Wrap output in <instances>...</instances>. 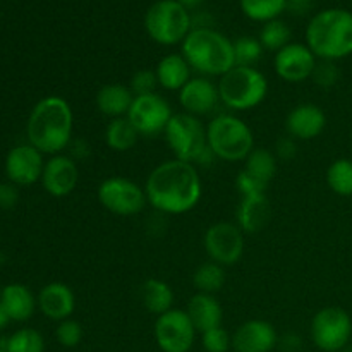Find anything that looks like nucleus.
Returning <instances> with one entry per match:
<instances>
[{
	"mask_svg": "<svg viewBox=\"0 0 352 352\" xmlns=\"http://www.w3.org/2000/svg\"><path fill=\"white\" fill-rule=\"evenodd\" d=\"M277 342L274 325L265 320H250L232 336V347L236 352H270Z\"/></svg>",
	"mask_w": 352,
	"mask_h": 352,
	"instance_id": "nucleus-17",
	"label": "nucleus"
},
{
	"mask_svg": "<svg viewBox=\"0 0 352 352\" xmlns=\"http://www.w3.org/2000/svg\"><path fill=\"white\" fill-rule=\"evenodd\" d=\"M327 126V116L322 107L315 103H301L294 107L285 119V129L294 140L309 141L323 133Z\"/></svg>",
	"mask_w": 352,
	"mask_h": 352,
	"instance_id": "nucleus-18",
	"label": "nucleus"
},
{
	"mask_svg": "<svg viewBox=\"0 0 352 352\" xmlns=\"http://www.w3.org/2000/svg\"><path fill=\"white\" fill-rule=\"evenodd\" d=\"M186 313H188L189 318H191L196 332L205 333L208 332V330L217 329V327H222V306L217 301L215 296L212 294L198 292V294L192 296V298L189 299Z\"/></svg>",
	"mask_w": 352,
	"mask_h": 352,
	"instance_id": "nucleus-21",
	"label": "nucleus"
},
{
	"mask_svg": "<svg viewBox=\"0 0 352 352\" xmlns=\"http://www.w3.org/2000/svg\"><path fill=\"white\" fill-rule=\"evenodd\" d=\"M352 337V320L346 309L327 306L320 309L311 322V339L318 349L340 352L349 346Z\"/></svg>",
	"mask_w": 352,
	"mask_h": 352,
	"instance_id": "nucleus-9",
	"label": "nucleus"
},
{
	"mask_svg": "<svg viewBox=\"0 0 352 352\" xmlns=\"http://www.w3.org/2000/svg\"><path fill=\"white\" fill-rule=\"evenodd\" d=\"M98 201L113 215H138L146 206L148 198L144 188L120 175L105 179L98 188Z\"/></svg>",
	"mask_w": 352,
	"mask_h": 352,
	"instance_id": "nucleus-10",
	"label": "nucleus"
},
{
	"mask_svg": "<svg viewBox=\"0 0 352 352\" xmlns=\"http://www.w3.org/2000/svg\"><path fill=\"white\" fill-rule=\"evenodd\" d=\"M243 170L253 179H256L260 184L268 188L275 172H277V158L267 148H254L250 157L246 158V165H244Z\"/></svg>",
	"mask_w": 352,
	"mask_h": 352,
	"instance_id": "nucleus-27",
	"label": "nucleus"
},
{
	"mask_svg": "<svg viewBox=\"0 0 352 352\" xmlns=\"http://www.w3.org/2000/svg\"><path fill=\"white\" fill-rule=\"evenodd\" d=\"M0 306L12 322H26L33 316L36 301L26 285L9 284L0 292Z\"/></svg>",
	"mask_w": 352,
	"mask_h": 352,
	"instance_id": "nucleus-24",
	"label": "nucleus"
},
{
	"mask_svg": "<svg viewBox=\"0 0 352 352\" xmlns=\"http://www.w3.org/2000/svg\"><path fill=\"white\" fill-rule=\"evenodd\" d=\"M220 100L219 86L206 78H191L188 85L179 91V102L191 116H206L213 112Z\"/></svg>",
	"mask_w": 352,
	"mask_h": 352,
	"instance_id": "nucleus-19",
	"label": "nucleus"
},
{
	"mask_svg": "<svg viewBox=\"0 0 352 352\" xmlns=\"http://www.w3.org/2000/svg\"><path fill=\"white\" fill-rule=\"evenodd\" d=\"M301 347V339H299L296 333H289L282 339V349L287 351V352H294Z\"/></svg>",
	"mask_w": 352,
	"mask_h": 352,
	"instance_id": "nucleus-42",
	"label": "nucleus"
},
{
	"mask_svg": "<svg viewBox=\"0 0 352 352\" xmlns=\"http://www.w3.org/2000/svg\"><path fill=\"white\" fill-rule=\"evenodd\" d=\"M141 302L144 308L153 315H164V313L170 311L172 305H174V291L170 285L158 278H148L143 285H141Z\"/></svg>",
	"mask_w": 352,
	"mask_h": 352,
	"instance_id": "nucleus-26",
	"label": "nucleus"
},
{
	"mask_svg": "<svg viewBox=\"0 0 352 352\" xmlns=\"http://www.w3.org/2000/svg\"><path fill=\"white\" fill-rule=\"evenodd\" d=\"M41 313L47 318L55 320V322H64L74 313L76 298L71 287L62 282H52L47 284L40 292L38 298Z\"/></svg>",
	"mask_w": 352,
	"mask_h": 352,
	"instance_id": "nucleus-20",
	"label": "nucleus"
},
{
	"mask_svg": "<svg viewBox=\"0 0 352 352\" xmlns=\"http://www.w3.org/2000/svg\"><path fill=\"white\" fill-rule=\"evenodd\" d=\"M158 86V79L155 71H148V69H143V71H138L136 74L131 78V91L134 93V96H143L150 95V93H155V88Z\"/></svg>",
	"mask_w": 352,
	"mask_h": 352,
	"instance_id": "nucleus-38",
	"label": "nucleus"
},
{
	"mask_svg": "<svg viewBox=\"0 0 352 352\" xmlns=\"http://www.w3.org/2000/svg\"><path fill=\"white\" fill-rule=\"evenodd\" d=\"M6 352H43L45 340L38 330L21 329L6 340Z\"/></svg>",
	"mask_w": 352,
	"mask_h": 352,
	"instance_id": "nucleus-33",
	"label": "nucleus"
},
{
	"mask_svg": "<svg viewBox=\"0 0 352 352\" xmlns=\"http://www.w3.org/2000/svg\"><path fill=\"white\" fill-rule=\"evenodd\" d=\"M309 2L311 0H287V7H298V9H301V7H308Z\"/></svg>",
	"mask_w": 352,
	"mask_h": 352,
	"instance_id": "nucleus-45",
	"label": "nucleus"
},
{
	"mask_svg": "<svg viewBox=\"0 0 352 352\" xmlns=\"http://www.w3.org/2000/svg\"><path fill=\"white\" fill-rule=\"evenodd\" d=\"M275 155L282 160H292L298 155V144L292 136H282L275 144Z\"/></svg>",
	"mask_w": 352,
	"mask_h": 352,
	"instance_id": "nucleus-40",
	"label": "nucleus"
},
{
	"mask_svg": "<svg viewBox=\"0 0 352 352\" xmlns=\"http://www.w3.org/2000/svg\"><path fill=\"white\" fill-rule=\"evenodd\" d=\"M196 329L186 309H170L155 322V340L164 352H189Z\"/></svg>",
	"mask_w": 352,
	"mask_h": 352,
	"instance_id": "nucleus-12",
	"label": "nucleus"
},
{
	"mask_svg": "<svg viewBox=\"0 0 352 352\" xmlns=\"http://www.w3.org/2000/svg\"><path fill=\"white\" fill-rule=\"evenodd\" d=\"M9 322H10L9 315H7L6 309H3L2 306H0V329H3V327H6Z\"/></svg>",
	"mask_w": 352,
	"mask_h": 352,
	"instance_id": "nucleus-46",
	"label": "nucleus"
},
{
	"mask_svg": "<svg viewBox=\"0 0 352 352\" xmlns=\"http://www.w3.org/2000/svg\"><path fill=\"white\" fill-rule=\"evenodd\" d=\"M201 342L206 352H227L232 346L230 333L222 327H217V329L201 333Z\"/></svg>",
	"mask_w": 352,
	"mask_h": 352,
	"instance_id": "nucleus-35",
	"label": "nucleus"
},
{
	"mask_svg": "<svg viewBox=\"0 0 352 352\" xmlns=\"http://www.w3.org/2000/svg\"><path fill=\"white\" fill-rule=\"evenodd\" d=\"M134 102V93L129 86L119 85V82H110L102 86L96 93V107L100 112L107 117H127L131 105Z\"/></svg>",
	"mask_w": 352,
	"mask_h": 352,
	"instance_id": "nucleus-23",
	"label": "nucleus"
},
{
	"mask_svg": "<svg viewBox=\"0 0 352 352\" xmlns=\"http://www.w3.org/2000/svg\"><path fill=\"white\" fill-rule=\"evenodd\" d=\"M191 65L186 60L184 55L170 54L165 55L158 62L155 74H157L158 85L168 91H181L191 79Z\"/></svg>",
	"mask_w": 352,
	"mask_h": 352,
	"instance_id": "nucleus-25",
	"label": "nucleus"
},
{
	"mask_svg": "<svg viewBox=\"0 0 352 352\" xmlns=\"http://www.w3.org/2000/svg\"><path fill=\"white\" fill-rule=\"evenodd\" d=\"M275 72L287 82H301L313 76L316 67V55L308 45L289 43L275 54Z\"/></svg>",
	"mask_w": 352,
	"mask_h": 352,
	"instance_id": "nucleus-14",
	"label": "nucleus"
},
{
	"mask_svg": "<svg viewBox=\"0 0 352 352\" xmlns=\"http://www.w3.org/2000/svg\"><path fill=\"white\" fill-rule=\"evenodd\" d=\"M74 117L67 100L47 96L34 105L28 119V140L41 153L58 155L71 144Z\"/></svg>",
	"mask_w": 352,
	"mask_h": 352,
	"instance_id": "nucleus-2",
	"label": "nucleus"
},
{
	"mask_svg": "<svg viewBox=\"0 0 352 352\" xmlns=\"http://www.w3.org/2000/svg\"><path fill=\"white\" fill-rule=\"evenodd\" d=\"M263 45L258 38L253 36H241L234 41V57H236V65H246V67H254L258 60L263 55Z\"/></svg>",
	"mask_w": 352,
	"mask_h": 352,
	"instance_id": "nucleus-34",
	"label": "nucleus"
},
{
	"mask_svg": "<svg viewBox=\"0 0 352 352\" xmlns=\"http://www.w3.org/2000/svg\"><path fill=\"white\" fill-rule=\"evenodd\" d=\"M182 55L191 69L205 76H220L236 67L234 43L212 28H192L182 41Z\"/></svg>",
	"mask_w": 352,
	"mask_h": 352,
	"instance_id": "nucleus-4",
	"label": "nucleus"
},
{
	"mask_svg": "<svg viewBox=\"0 0 352 352\" xmlns=\"http://www.w3.org/2000/svg\"><path fill=\"white\" fill-rule=\"evenodd\" d=\"M258 40L263 45L265 50L278 52L291 43V28L280 19L268 21L261 28Z\"/></svg>",
	"mask_w": 352,
	"mask_h": 352,
	"instance_id": "nucleus-32",
	"label": "nucleus"
},
{
	"mask_svg": "<svg viewBox=\"0 0 352 352\" xmlns=\"http://www.w3.org/2000/svg\"><path fill=\"white\" fill-rule=\"evenodd\" d=\"M205 250L212 261L222 267L236 265L244 253V232L236 223H213L205 232Z\"/></svg>",
	"mask_w": 352,
	"mask_h": 352,
	"instance_id": "nucleus-13",
	"label": "nucleus"
},
{
	"mask_svg": "<svg viewBox=\"0 0 352 352\" xmlns=\"http://www.w3.org/2000/svg\"><path fill=\"white\" fill-rule=\"evenodd\" d=\"M327 184L336 195L352 196V160L337 158L327 170Z\"/></svg>",
	"mask_w": 352,
	"mask_h": 352,
	"instance_id": "nucleus-31",
	"label": "nucleus"
},
{
	"mask_svg": "<svg viewBox=\"0 0 352 352\" xmlns=\"http://www.w3.org/2000/svg\"><path fill=\"white\" fill-rule=\"evenodd\" d=\"M89 148H88V144L85 143V141H74V151H72V153H74V157L76 158H85V157H88V153H89Z\"/></svg>",
	"mask_w": 352,
	"mask_h": 352,
	"instance_id": "nucleus-43",
	"label": "nucleus"
},
{
	"mask_svg": "<svg viewBox=\"0 0 352 352\" xmlns=\"http://www.w3.org/2000/svg\"><path fill=\"white\" fill-rule=\"evenodd\" d=\"M237 189H239L241 196H253V195H263L267 191V186L260 184L256 179L251 177L250 174H246L244 170L239 172L236 181Z\"/></svg>",
	"mask_w": 352,
	"mask_h": 352,
	"instance_id": "nucleus-39",
	"label": "nucleus"
},
{
	"mask_svg": "<svg viewBox=\"0 0 352 352\" xmlns=\"http://www.w3.org/2000/svg\"><path fill=\"white\" fill-rule=\"evenodd\" d=\"M206 140L213 157L226 162H241L254 150V136L243 119L222 113L206 126Z\"/></svg>",
	"mask_w": 352,
	"mask_h": 352,
	"instance_id": "nucleus-5",
	"label": "nucleus"
},
{
	"mask_svg": "<svg viewBox=\"0 0 352 352\" xmlns=\"http://www.w3.org/2000/svg\"><path fill=\"white\" fill-rule=\"evenodd\" d=\"M43 157L33 144L12 148L6 158V174L14 184L31 186L43 175Z\"/></svg>",
	"mask_w": 352,
	"mask_h": 352,
	"instance_id": "nucleus-15",
	"label": "nucleus"
},
{
	"mask_svg": "<svg viewBox=\"0 0 352 352\" xmlns=\"http://www.w3.org/2000/svg\"><path fill=\"white\" fill-rule=\"evenodd\" d=\"M164 134L177 160L192 165H206L213 160L206 129L198 117L186 112L174 113Z\"/></svg>",
	"mask_w": 352,
	"mask_h": 352,
	"instance_id": "nucleus-6",
	"label": "nucleus"
},
{
	"mask_svg": "<svg viewBox=\"0 0 352 352\" xmlns=\"http://www.w3.org/2000/svg\"><path fill=\"white\" fill-rule=\"evenodd\" d=\"M17 199H19V195H17V189L12 184H0V206L2 208H14Z\"/></svg>",
	"mask_w": 352,
	"mask_h": 352,
	"instance_id": "nucleus-41",
	"label": "nucleus"
},
{
	"mask_svg": "<svg viewBox=\"0 0 352 352\" xmlns=\"http://www.w3.org/2000/svg\"><path fill=\"white\" fill-rule=\"evenodd\" d=\"M219 93L229 109L251 110L267 98L268 81L256 67L236 65L220 78Z\"/></svg>",
	"mask_w": 352,
	"mask_h": 352,
	"instance_id": "nucleus-7",
	"label": "nucleus"
},
{
	"mask_svg": "<svg viewBox=\"0 0 352 352\" xmlns=\"http://www.w3.org/2000/svg\"><path fill=\"white\" fill-rule=\"evenodd\" d=\"M239 3L244 16L258 23L278 19V16L287 9V0H239Z\"/></svg>",
	"mask_w": 352,
	"mask_h": 352,
	"instance_id": "nucleus-30",
	"label": "nucleus"
},
{
	"mask_svg": "<svg viewBox=\"0 0 352 352\" xmlns=\"http://www.w3.org/2000/svg\"><path fill=\"white\" fill-rule=\"evenodd\" d=\"M148 203L165 215H182L201 199L203 186L196 165L174 158L155 167L144 184Z\"/></svg>",
	"mask_w": 352,
	"mask_h": 352,
	"instance_id": "nucleus-1",
	"label": "nucleus"
},
{
	"mask_svg": "<svg viewBox=\"0 0 352 352\" xmlns=\"http://www.w3.org/2000/svg\"><path fill=\"white\" fill-rule=\"evenodd\" d=\"M340 352H352V344H349V346H346V347H344V349L340 351Z\"/></svg>",
	"mask_w": 352,
	"mask_h": 352,
	"instance_id": "nucleus-47",
	"label": "nucleus"
},
{
	"mask_svg": "<svg viewBox=\"0 0 352 352\" xmlns=\"http://www.w3.org/2000/svg\"><path fill=\"white\" fill-rule=\"evenodd\" d=\"M172 109L164 96L157 93L134 96L127 119L131 120L140 136H158L165 133L172 119Z\"/></svg>",
	"mask_w": 352,
	"mask_h": 352,
	"instance_id": "nucleus-11",
	"label": "nucleus"
},
{
	"mask_svg": "<svg viewBox=\"0 0 352 352\" xmlns=\"http://www.w3.org/2000/svg\"><path fill=\"white\" fill-rule=\"evenodd\" d=\"M55 336H57V340L60 346L76 347L82 339V327L76 320L67 318L64 322H58Z\"/></svg>",
	"mask_w": 352,
	"mask_h": 352,
	"instance_id": "nucleus-36",
	"label": "nucleus"
},
{
	"mask_svg": "<svg viewBox=\"0 0 352 352\" xmlns=\"http://www.w3.org/2000/svg\"><path fill=\"white\" fill-rule=\"evenodd\" d=\"M192 284L198 289V292L213 296L226 284L223 267L215 263V261H206V263L199 265L195 274H192Z\"/></svg>",
	"mask_w": 352,
	"mask_h": 352,
	"instance_id": "nucleus-29",
	"label": "nucleus"
},
{
	"mask_svg": "<svg viewBox=\"0 0 352 352\" xmlns=\"http://www.w3.org/2000/svg\"><path fill=\"white\" fill-rule=\"evenodd\" d=\"M306 45L322 60H339L352 55V12L325 9L316 14L306 28Z\"/></svg>",
	"mask_w": 352,
	"mask_h": 352,
	"instance_id": "nucleus-3",
	"label": "nucleus"
},
{
	"mask_svg": "<svg viewBox=\"0 0 352 352\" xmlns=\"http://www.w3.org/2000/svg\"><path fill=\"white\" fill-rule=\"evenodd\" d=\"M272 219V206L268 203L267 195L243 196L241 205L237 208V222L239 229L246 234L260 232Z\"/></svg>",
	"mask_w": 352,
	"mask_h": 352,
	"instance_id": "nucleus-22",
	"label": "nucleus"
},
{
	"mask_svg": "<svg viewBox=\"0 0 352 352\" xmlns=\"http://www.w3.org/2000/svg\"><path fill=\"white\" fill-rule=\"evenodd\" d=\"M0 352H6V351H2V349H0Z\"/></svg>",
	"mask_w": 352,
	"mask_h": 352,
	"instance_id": "nucleus-48",
	"label": "nucleus"
},
{
	"mask_svg": "<svg viewBox=\"0 0 352 352\" xmlns=\"http://www.w3.org/2000/svg\"><path fill=\"white\" fill-rule=\"evenodd\" d=\"M41 182L48 195L55 198L69 196L79 182V168L74 158L67 155H54L45 164Z\"/></svg>",
	"mask_w": 352,
	"mask_h": 352,
	"instance_id": "nucleus-16",
	"label": "nucleus"
},
{
	"mask_svg": "<svg viewBox=\"0 0 352 352\" xmlns=\"http://www.w3.org/2000/svg\"><path fill=\"white\" fill-rule=\"evenodd\" d=\"M339 67L333 60H320L316 62V67L313 71L311 79L322 88H332L339 81Z\"/></svg>",
	"mask_w": 352,
	"mask_h": 352,
	"instance_id": "nucleus-37",
	"label": "nucleus"
},
{
	"mask_svg": "<svg viewBox=\"0 0 352 352\" xmlns=\"http://www.w3.org/2000/svg\"><path fill=\"white\" fill-rule=\"evenodd\" d=\"M177 2L189 10V9H196V7H199L205 0H177Z\"/></svg>",
	"mask_w": 352,
	"mask_h": 352,
	"instance_id": "nucleus-44",
	"label": "nucleus"
},
{
	"mask_svg": "<svg viewBox=\"0 0 352 352\" xmlns=\"http://www.w3.org/2000/svg\"><path fill=\"white\" fill-rule=\"evenodd\" d=\"M140 133L127 117H117L109 122L105 129V143L113 151H129L138 143Z\"/></svg>",
	"mask_w": 352,
	"mask_h": 352,
	"instance_id": "nucleus-28",
	"label": "nucleus"
},
{
	"mask_svg": "<svg viewBox=\"0 0 352 352\" xmlns=\"http://www.w3.org/2000/svg\"><path fill=\"white\" fill-rule=\"evenodd\" d=\"M144 30L157 43L170 47L182 43L192 30V17L177 0H158L144 16Z\"/></svg>",
	"mask_w": 352,
	"mask_h": 352,
	"instance_id": "nucleus-8",
	"label": "nucleus"
}]
</instances>
